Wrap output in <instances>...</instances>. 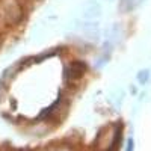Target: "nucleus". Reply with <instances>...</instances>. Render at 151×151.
Listing matches in <instances>:
<instances>
[{
	"instance_id": "obj_1",
	"label": "nucleus",
	"mask_w": 151,
	"mask_h": 151,
	"mask_svg": "<svg viewBox=\"0 0 151 151\" xmlns=\"http://www.w3.org/2000/svg\"><path fill=\"white\" fill-rule=\"evenodd\" d=\"M14 151H116V150L101 144V141H98V136L95 134V137L92 139V142L89 145L80 144L79 139L67 137V139L50 142L45 147L38 148V150H14Z\"/></svg>"
},
{
	"instance_id": "obj_2",
	"label": "nucleus",
	"mask_w": 151,
	"mask_h": 151,
	"mask_svg": "<svg viewBox=\"0 0 151 151\" xmlns=\"http://www.w3.org/2000/svg\"><path fill=\"white\" fill-rule=\"evenodd\" d=\"M0 6L3 9L5 23L6 26H17L24 17V9L21 5V0H0Z\"/></svg>"
},
{
	"instance_id": "obj_3",
	"label": "nucleus",
	"mask_w": 151,
	"mask_h": 151,
	"mask_svg": "<svg viewBox=\"0 0 151 151\" xmlns=\"http://www.w3.org/2000/svg\"><path fill=\"white\" fill-rule=\"evenodd\" d=\"M83 73H85V65L82 62H73L67 68V77L70 80H77L83 76Z\"/></svg>"
},
{
	"instance_id": "obj_4",
	"label": "nucleus",
	"mask_w": 151,
	"mask_h": 151,
	"mask_svg": "<svg viewBox=\"0 0 151 151\" xmlns=\"http://www.w3.org/2000/svg\"><path fill=\"white\" fill-rule=\"evenodd\" d=\"M0 45H2V35H0Z\"/></svg>"
}]
</instances>
